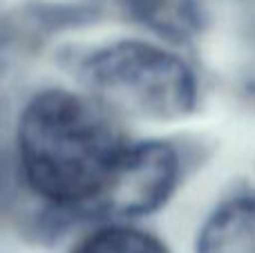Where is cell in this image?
Listing matches in <instances>:
<instances>
[{
  "mask_svg": "<svg viewBox=\"0 0 255 253\" xmlns=\"http://www.w3.org/2000/svg\"><path fill=\"white\" fill-rule=\"evenodd\" d=\"M83 81L108 108L141 119H179L193 110L197 83L181 58L141 40H119L90 54Z\"/></svg>",
  "mask_w": 255,
  "mask_h": 253,
  "instance_id": "obj_2",
  "label": "cell"
},
{
  "mask_svg": "<svg viewBox=\"0 0 255 253\" xmlns=\"http://www.w3.org/2000/svg\"><path fill=\"white\" fill-rule=\"evenodd\" d=\"M74 253H168V249L139 229L106 227L85 238Z\"/></svg>",
  "mask_w": 255,
  "mask_h": 253,
  "instance_id": "obj_5",
  "label": "cell"
},
{
  "mask_svg": "<svg viewBox=\"0 0 255 253\" xmlns=\"http://www.w3.org/2000/svg\"><path fill=\"white\" fill-rule=\"evenodd\" d=\"M177 173L179 161L166 143L126 146L97 206L119 218L150 213L168 200L177 184Z\"/></svg>",
  "mask_w": 255,
  "mask_h": 253,
  "instance_id": "obj_3",
  "label": "cell"
},
{
  "mask_svg": "<svg viewBox=\"0 0 255 253\" xmlns=\"http://www.w3.org/2000/svg\"><path fill=\"white\" fill-rule=\"evenodd\" d=\"M197 253H255V197L222 204L204 224Z\"/></svg>",
  "mask_w": 255,
  "mask_h": 253,
  "instance_id": "obj_4",
  "label": "cell"
},
{
  "mask_svg": "<svg viewBox=\"0 0 255 253\" xmlns=\"http://www.w3.org/2000/svg\"><path fill=\"white\" fill-rule=\"evenodd\" d=\"M126 143L103 108L65 90L27 103L18 159L31 191L58 206L99 204Z\"/></svg>",
  "mask_w": 255,
  "mask_h": 253,
  "instance_id": "obj_1",
  "label": "cell"
}]
</instances>
